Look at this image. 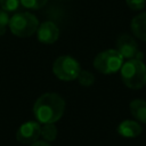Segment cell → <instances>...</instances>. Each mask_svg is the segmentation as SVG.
I'll return each mask as SVG.
<instances>
[{
	"label": "cell",
	"mask_w": 146,
	"mask_h": 146,
	"mask_svg": "<svg viewBox=\"0 0 146 146\" xmlns=\"http://www.w3.org/2000/svg\"><path fill=\"white\" fill-rule=\"evenodd\" d=\"M21 5L19 0H0V7L7 13L16 11Z\"/></svg>",
	"instance_id": "5bb4252c"
},
{
	"label": "cell",
	"mask_w": 146,
	"mask_h": 146,
	"mask_svg": "<svg viewBox=\"0 0 146 146\" xmlns=\"http://www.w3.org/2000/svg\"><path fill=\"white\" fill-rule=\"evenodd\" d=\"M81 71L79 62L67 55L59 56L52 64V73L63 81L75 80Z\"/></svg>",
	"instance_id": "5b68a950"
},
{
	"label": "cell",
	"mask_w": 146,
	"mask_h": 146,
	"mask_svg": "<svg viewBox=\"0 0 146 146\" xmlns=\"http://www.w3.org/2000/svg\"><path fill=\"white\" fill-rule=\"evenodd\" d=\"M76 79L79 80V83L81 86H83V87H90L95 82L94 74L91 72H89V71H86V70H81Z\"/></svg>",
	"instance_id": "4fadbf2b"
},
{
	"label": "cell",
	"mask_w": 146,
	"mask_h": 146,
	"mask_svg": "<svg viewBox=\"0 0 146 146\" xmlns=\"http://www.w3.org/2000/svg\"><path fill=\"white\" fill-rule=\"evenodd\" d=\"M116 50L124 59L143 58V54L139 51L136 40L129 34H121L116 40Z\"/></svg>",
	"instance_id": "8992f818"
},
{
	"label": "cell",
	"mask_w": 146,
	"mask_h": 146,
	"mask_svg": "<svg viewBox=\"0 0 146 146\" xmlns=\"http://www.w3.org/2000/svg\"><path fill=\"white\" fill-rule=\"evenodd\" d=\"M21 5L29 9H40L42 8L48 0H19Z\"/></svg>",
	"instance_id": "9a60e30c"
},
{
	"label": "cell",
	"mask_w": 146,
	"mask_h": 146,
	"mask_svg": "<svg viewBox=\"0 0 146 146\" xmlns=\"http://www.w3.org/2000/svg\"><path fill=\"white\" fill-rule=\"evenodd\" d=\"M123 83L130 89H141L146 84V66L141 59H128L120 68Z\"/></svg>",
	"instance_id": "7a4b0ae2"
},
{
	"label": "cell",
	"mask_w": 146,
	"mask_h": 146,
	"mask_svg": "<svg viewBox=\"0 0 146 146\" xmlns=\"http://www.w3.org/2000/svg\"><path fill=\"white\" fill-rule=\"evenodd\" d=\"M31 146H50V145L47 141H39V140H36L35 143L31 144Z\"/></svg>",
	"instance_id": "ac0fdd59"
},
{
	"label": "cell",
	"mask_w": 146,
	"mask_h": 146,
	"mask_svg": "<svg viewBox=\"0 0 146 146\" xmlns=\"http://www.w3.org/2000/svg\"><path fill=\"white\" fill-rule=\"evenodd\" d=\"M8 26L11 33L16 36L26 38L36 32L39 21L31 13H16L10 17Z\"/></svg>",
	"instance_id": "3957f363"
},
{
	"label": "cell",
	"mask_w": 146,
	"mask_h": 146,
	"mask_svg": "<svg viewBox=\"0 0 146 146\" xmlns=\"http://www.w3.org/2000/svg\"><path fill=\"white\" fill-rule=\"evenodd\" d=\"M129 107H130V113L137 121L141 123H146V100L133 99L130 103Z\"/></svg>",
	"instance_id": "8fae6325"
},
{
	"label": "cell",
	"mask_w": 146,
	"mask_h": 146,
	"mask_svg": "<svg viewBox=\"0 0 146 146\" xmlns=\"http://www.w3.org/2000/svg\"><path fill=\"white\" fill-rule=\"evenodd\" d=\"M125 2L131 10H141L146 5V0H125Z\"/></svg>",
	"instance_id": "e0dca14e"
},
{
	"label": "cell",
	"mask_w": 146,
	"mask_h": 146,
	"mask_svg": "<svg viewBox=\"0 0 146 146\" xmlns=\"http://www.w3.org/2000/svg\"><path fill=\"white\" fill-rule=\"evenodd\" d=\"M64 110V99L55 92H47L41 95L35 100L33 106L34 116L41 123H55L63 116Z\"/></svg>",
	"instance_id": "6da1fadb"
},
{
	"label": "cell",
	"mask_w": 146,
	"mask_h": 146,
	"mask_svg": "<svg viewBox=\"0 0 146 146\" xmlns=\"http://www.w3.org/2000/svg\"><path fill=\"white\" fill-rule=\"evenodd\" d=\"M36 35L40 42L50 44L57 41L59 36V29L52 22H44L41 25H39L36 30Z\"/></svg>",
	"instance_id": "ba28073f"
},
{
	"label": "cell",
	"mask_w": 146,
	"mask_h": 146,
	"mask_svg": "<svg viewBox=\"0 0 146 146\" xmlns=\"http://www.w3.org/2000/svg\"><path fill=\"white\" fill-rule=\"evenodd\" d=\"M143 131L141 125L133 120H124L117 127V132L120 136L125 138H135L138 137Z\"/></svg>",
	"instance_id": "9c48e42d"
},
{
	"label": "cell",
	"mask_w": 146,
	"mask_h": 146,
	"mask_svg": "<svg viewBox=\"0 0 146 146\" xmlns=\"http://www.w3.org/2000/svg\"><path fill=\"white\" fill-rule=\"evenodd\" d=\"M130 29L135 36L143 41H146V11L135 16L131 19Z\"/></svg>",
	"instance_id": "30bf717a"
},
{
	"label": "cell",
	"mask_w": 146,
	"mask_h": 146,
	"mask_svg": "<svg viewBox=\"0 0 146 146\" xmlns=\"http://www.w3.org/2000/svg\"><path fill=\"white\" fill-rule=\"evenodd\" d=\"M9 15L3 9H0V35H2L6 32V27L9 25Z\"/></svg>",
	"instance_id": "2e32d148"
},
{
	"label": "cell",
	"mask_w": 146,
	"mask_h": 146,
	"mask_svg": "<svg viewBox=\"0 0 146 146\" xmlns=\"http://www.w3.org/2000/svg\"><path fill=\"white\" fill-rule=\"evenodd\" d=\"M123 57L116 49H106L94 59V67L103 74H113L123 65Z\"/></svg>",
	"instance_id": "277c9868"
},
{
	"label": "cell",
	"mask_w": 146,
	"mask_h": 146,
	"mask_svg": "<svg viewBox=\"0 0 146 146\" xmlns=\"http://www.w3.org/2000/svg\"><path fill=\"white\" fill-rule=\"evenodd\" d=\"M41 132V125L35 121L24 122L16 132V138L22 144H33L38 140Z\"/></svg>",
	"instance_id": "52a82bcc"
},
{
	"label": "cell",
	"mask_w": 146,
	"mask_h": 146,
	"mask_svg": "<svg viewBox=\"0 0 146 146\" xmlns=\"http://www.w3.org/2000/svg\"><path fill=\"white\" fill-rule=\"evenodd\" d=\"M40 136L43 138L44 141H52L57 137V128L54 123H43L41 127Z\"/></svg>",
	"instance_id": "7c38bea8"
}]
</instances>
